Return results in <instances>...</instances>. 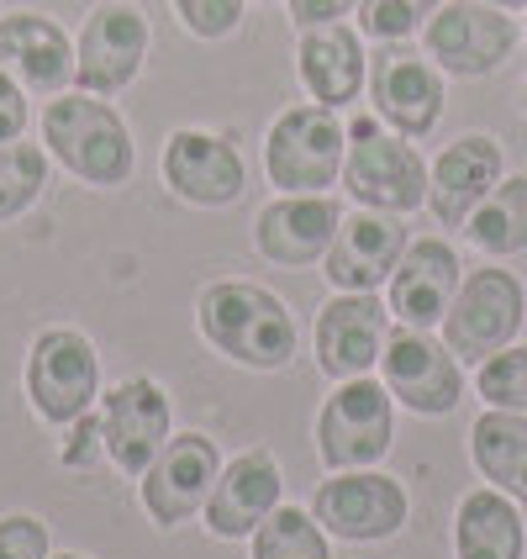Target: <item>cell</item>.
Listing matches in <instances>:
<instances>
[{
	"label": "cell",
	"instance_id": "cell-14",
	"mask_svg": "<svg viewBox=\"0 0 527 559\" xmlns=\"http://www.w3.org/2000/svg\"><path fill=\"white\" fill-rule=\"evenodd\" d=\"M391 338V307L374 290H343L316 311V370L327 380H359L380 365Z\"/></svg>",
	"mask_w": 527,
	"mask_h": 559
},
{
	"label": "cell",
	"instance_id": "cell-9",
	"mask_svg": "<svg viewBox=\"0 0 527 559\" xmlns=\"http://www.w3.org/2000/svg\"><path fill=\"white\" fill-rule=\"evenodd\" d=\"M396 438V417H391V391L374 385L370 374L343 380L327 396L322 417H316V454L327 469H370L385 460Z\"/></svg>",
	"mask_w": 527,
	"mask_h": 559
},
{
	"label": "cell",
	"instance_id": "cell-1",
	"mask_svg": "<svg viewBox=\"0 0 527 559\" xmlns=\"http://www.w3.org/2000/svg\"><path fill=\"white\" fill-rule=\"evenodd\" d=\"M43 148L95 190H122L137 169V143L127 117L91 91H59L43 106Z\"/></svg>",
	"mask_w": 527,
	"mask_h": 559
},
{
	"label": "cell",
	"instance_id": "cell-16",
	"mask_svg": "<svg viewBox=\"0 0 527 559\" xmlns=\"http://www.w3.org/2000/svg\"><path fill=\"white\" fill-rule=\"evenodd\" d=\"M217 475H221V460H217V443L212 438L175 433L158 449L154 465L143 469V507H148V518H154L158 528L190 523L206 507Z\"/></svg>",
	"mask_w": 527,
	"mask_h": 559
},
{
	"label": "cell",
	"instance_id": "cell-11",
	"mask_svg": "<svg viewBox=\"0 0 527 559\" xmlns=\"http://www.w3.org/2000/svg\"><path fill=\"white\" fill-rule=\"evenodd\" d=\"M27 396L43 412V423H53V428H69L74 417H85L100 396L95 343L74 328H43L27 354Z\"/></svg>",
	"mask_w": 527,
	"mask_h": 559
},
{
	"label": "cell",
	"instance_id": "cell-7",
	"mask_svg": "<svg viewBox=\"0 0 527 559\" xmlns=\"http://www.w3.org/2000/svg\"><path fill=\"white\" fill-rule=\"evenodd\" d=\"M154 27L143 16V5L132 0H100L85 27L74 37V91L91 95H122L148 59Z\"/></svg>",
	"mask_w": 527,
	"mask_h": 559
},
{
	"label": "cell",
	"instance_id": "cell-36",
	"mask_svg": "<svg viewBox=\"0 0 527 559\" xmlns=\"http://www.w3.org/2000/svg\"><path fill=\"white\" fill-rule=\"evenodd\" d=\"M486 5H501V11H527V0H486Z\"/></svg>",
	"mask_w": 527,
	"mask_h": 559
},
{
	"label": "cell",
	"instance_id": "cell-30",
	"mask_svg": "<svg viewBox=\"0 0 527 559\" xmlns=\"http://www.w3.org/2000/svg\"><path fill=\"white\" fill-rule=\"evenodd\" d=\"M475 391L486 406L501 412H527V343H506L501 354H491L480 370H475Z\"/></svg>",
	"mask_w": 527,
	"mask_h": 559
},
{
	"label": "cell",
	"instance_id": "cell-6",
	"mask_svg": "<svg viewBox=\"0 0 527 559\" xmlns=\"http://www.w3.org/2000/svg\"><path fill=\"white\" fill-rule=\"evenodd\" d=\"M517 22L486 0H443L422 27V53L454 80H486L517 48Z\"/></svg>",
	"mask_w": 527,
	"mask_h": 559
},
{
	"label": "cell",
	"instance_id": "cell-26",
	"mask_svg": "<svg viewBox=\"0 0 527 559\" xmlns=\"http://www.w3.org/2000/svg\"><path fill=\"white\" fill-rule=\"evenodd\" d=\"M469 243L491 259L527 249V175H501V186L469 212Z\"/></svg>",
	"mask_w": 527,
	"mask_h": 559
},
{
	"label": "cell",
	"instance_id": "cell-25",
	"mask_svg": "<svg viewBox=\"0 0 527 559\" xmlns=\"http://www.w3.org/2000/svg\"><path fill=\"white\" fill-rule=\"evenodd\" d=\"M469 454H475V469L496 491H506L517 507H527V412L486 406L469 428Z\"/></svg>",
	"mask_w": 527,
	"mask_h": 559
},
{
	"label": "cell",
	"instance_id": "cell-35",
	"mask_svg": "<svg viewBox=\"0 0 527 559\" xmlns=\"http://www.w3.org/2000/svg\"><path fill=\"white\" fill-rule=\"evenodd\" d=\"M285 11H290V22L307 32V27H327V22H343V16H354L359 11V0H285Z\"/></svg>",
	"mask_w": 527,
	"mask_h": 559
},
{
	"label": "cell",
	"instance_id": "cell-3",
	"mask_svg": "<svg viewBox=\"0 0 527 559\" xmlns=\"http://www.w3.org/2000/svg\"><path fill=\"white\" fill-rule=\"evenodd\" d=\"M343 190L370 206L406 217L417 206H428V164L417 154V143L402 132H385L380 117H354L348 122V154H343Z\"/></svg>",
	"mask_w": 527,
	"mask_h": 559
},
{
	"label": "cell",
	"instance_id": "cell-29",
	"mask_svg": "<svg viewBox=\"0 0 527 559\" xmlns=\"http://www.w3.org/2000/svg\"><path fill=\"white\" fill-rule=\"evenodd\" d=\"M443 0H359V32L370 43H411L417 32L433 22Z\"/></svg>",
	"mask_w": 527,
	"mask_h": 559
},
{
	"label": "cell",
	"instance_id": "cell-20",
	"mask_svg": "<svg viewBox=\"0 0 527 559\" xmlns=\"http://www.w3.org/2000/svg\"><path fill=\"white\" fill-rule=\"evenodd\" d=\"M296 74L316 106H354L370 85V53H364V32L348 22L307 27L296 43Z\"/></svg>",
	"mask_w": 527,
	"mask_h": 559
},
{
	"label": "cell",
	"instance_id": "cell-38",
	"mask_svg": "<svg viewBox=\"0 0 527 559\" xmlns=\"http://www.w3.org/2000/svg\"><path fill=\"white\" fill-rule=\"evenodd\" d=\"M523 117H527V80H523Z\"/></svg>",
	"mask_w": 527,
	"mask_h": 559
},
{
	"label": "cell",
	"instance_id": "cell-37",
	"mask_svg": "<svg viewBox=\"0 0 527 559\" xmlns=\"http://www.w3.org/2000/svg\"><path fill=\"white\" fill-rule=\"evenodd\" d=\"M48 559H85V555H48Z\"/></svg>",
	"mask_w": 527,
	"mask_h": 559
},
{
	"label": "cell",
	"instance_id": "cell-33",
	"mask_svg": "<svg viewBox=\"0 0 527 559\" xmlns=\"http://www.w3.org/2000/svg\"><path fill=\"white\" fill-rule=\"evenodd\" d=\"M59 460L63 465H74V469H91L95 460H106V443H100V417H74L69 423V438H63V449H59Z\"/></svg>",
	"mask_w": 527,
	"mask_h": 559
},
{
	"label": "cell",
	"instance_id": "cell-13",
	"mask_svg": "<svg viewBox=\"0 0 527 559\" xmlns=\"http://www.w3.org/2000/svg\"><path fill=\"white\" fill-rule=\"evenodd\" d=\"M406 512H411L406 486L380 469H338L311 497V518L322 523L327 538H343V544H380L402 533Z\"/></svg>",
	"mask_w": 527,
	"mask_h": 559
},
{
	"label": "cell",
	"instance_id": "cell-31",
	"mask_svg": "<svg viewBox=\"0 0 527 559\" xmlns=\"http://www.w3.org/2000/svg\"><path fill=\"white\" fill-rule=\"evenodd\" d=\"M243 5H249V0H175V16H180V27H185L190 37H201V43H221V37H232V32H238Z\"/></svg>",
	"mask_w": 527,
	"mask_h": 559
},
{
	"label": "cell",
	"instance_id": "cell-34",
	"mask_svg": "<svg viewBox=\"0 0 527 559\" xmlns=\"http://www.w3.org/2000/svg\"><path fill=\"white\" fill-rule=\"evenodd\" d=\"M27 132V91L16 85V74L0 63V143H16Z\"/></svg>",
	"mask_w": 527,
	"mask_h": 559
},
{
	"label": "cell",
	"instance_id": "cell-40",
	"mask_svg": "<svg viewBox=\"0 0 527 559\" xmlns=\"http://www.w3.org/2000/svg\"><path fill=\"white\" fill-rule=\"evenodd\" d=\"M523 37H527V27H523Z\"/></svg>",
	"mask_w": 527,
	"mask_h": 559
},
{
	"label": "cell",
	"instance_id": "cell-10",
	"mask_svg": "<svg viewBox=\"0 0 527 559\" xmlns=\"http://www.w3.org/2000/svg\"><path fill=\"white\" fill-rule=\"evenodd\" d=\"M380 385L417 417H448L465 402V370L454 348L433 338L428 328H391L380 354Z\"/></svg>",
	"mask_w": 527,
	"mask_h": 559
},
{
	"label": "cell",
	"instance_id": "cell-18",
	"mask_svg": "<svg viewBox=\"0 0 527 559\" xmlns=\"http://www.w3.org/2000/svg\"><path fill=\"white\" fill-rule=\"evenodd\" d=\"M406 243L411 238H406L402 217L359 206L354 217L338 222V238H333V249L322 259V275L338 290H380V285H391Z\"/></svg>",
	"mask_w": 527,
	"mask_h": 559
},
{
	"label": "cell",
	"instance_id": "cell-28",
	"mask_svg": "<svg viewBox=\"0 0 527 559\" xmlns=\"http://www.w3.org/2000/svg\"><path fill=\"white\" fill-rule=\"evenodd\" d=\"M253 559H333L322 523L301 507H275L253 528Z\"/></svg>",
	"mask_w": 527,
	"mask_h": 559
},
{
	"label": "cell",
	"instance_id": "cell-27",
	"mask_svg": "<svg viewBox=\"0 0 527 559\" xmlns=\"http://www.w3.org/2000/svg\"><path fill=\"white\" fill-rule=\"evenodd\" d=\"M48 190V148L43 143H0V227L27 217Z\"/></svg>",
	"mask_w": 527,
	"mask_h": 559
},
{
	"label": "cell",
	"instance_id": "cell-19",
	"mask_svg": "<svg viewBox=\"0 0 527 559\" xmlns=\"http://www.w3.org/2000/svg\"><path fill=\"white\" fill-rule=\"evenodd\" d=\"M506 175V154L491 132H465L454 138L428 169V206L443 227H465L469 212L501 186Z\"/></svg>",
	"mask_w": 527,
	"mask_h": 559
},
{
	"label": "cell",
	"instance_id": "cell-8",
	"mask_svg": "<svg viewBox=\"0 0 527 559\" xmlns=\"http://www.w3.org/2000/svg\"><path fill=\"white\" fill-rule=\"evenodd\" d=\"M370 106L391 132H402L411 143L428 138L448 106L443 69L411 43H380L370 53Z\"/></svg>",
	"mask_w": 527,
	"mask_h": 559
},
{
	"label": "cell",
	"instance_id": "cell-15",
	"mask_svg": "<svg viewBox=\"0 0 527 559\" xmlns=\"http://www.w3.org/2000/svg\"><path fill=\"white\" fill-rule=\"evenodd\" d=\"M169 438H175L169 433V396H164L158 380L132 374L100 396V443H106V460L117 469L143 475Z\"/></svg>",
	"mask_w": 527,
	"mask_h": 559
},
{
	"label": "cell",
	"instance_id": "cell-4",
	"mask_svg": "<svg viewBox=\"0 0 527 559\" xmlns=\"http://www.w3.org/2000/svg\"><path fill=\"white\" fill-rule=\"evenodd\" d=\"M348 154V122L333 106H290L264 132V175L279 195H327Z\"/></svg>",
	"mask_w": 527,
	"mask_h": 559
},
{
	"label": "cell",
	"instance_id": "cell-2",
	"mask_svg": "<svg viewBox=\"0 0 527 559\" xmlns=\"http://www.w3.org/2000/svg\"><path fill=\"white\" fill-rule=\"evenodd\" d=\"M195 322H201V338L212 343L221 359L243 365V370H285L296 359L290 307L264 285H249V280L206 285Z\"/></svg>",
	"mask_w": 527,
	"mask_h": 559
},
{
	"label": "cell",
	"instance_id": "cell-32",
	"mask_svg": "<svg viewBox=\"0 0 527 559\" xmlns=\"http://www.w3.org/2000/svg\"><path fill=\"white\" fill-rule=\"evenodd\" d=\"M0 559H48V523L32 512L0 518Z\"/></svg>",
	"mask_w": 527,
	"mask_h": 559
},
{
	"label": "cell",
	"instance_id": "cell-17",
	"mask_svg": "<svg viewBox=\"0 0 527 559\" xmlns=\"http://www.w3.org/2000/svg\"><path fill=\"white\" fill-rule=\"evenodd\" d=\"M338 201L333 195H275L253 217V249L279 270H307L322 264L338 238Z\"/></svg>",
	"mask_w": 527,
	"mask_h": 559
},
{
	"label": "cell",
	"instance_id": "cell-12",
	"mask_svg": "<svg viewBox=\"0 0 527 559\" xmlns=\"http://www.w3.org/2000/svg\"><path fill=\"white\" fill-rule=\"evenodd\" d=\"M158 175L185 206H201V212H221L243 201L249 190V164L238 154V143L206 127H175L158 158Z\"/></svg>",
	"mask_w": 527,
	"mask_h": 559
},
{
	"label": "cell",
	"instance_id": "cell-39",
	"mask_svg": "<svg viewBox=\"0 0 527 559\" xmlns=\"http://www.w3.org/2000/svg\"><path fill=\"white\" fill-rule=\"evenodd\" d=\"M253 5H275V0H253Z\"/></svg>",
	"mask_w": 527,
	"mask_h": 559
},
{
	"label": "cell",
	"instance_id": "cell-23",
	"mask_svg": "<svg viewBox=\"0 0 527 559\" xmlns=\"http://www.w3.org/2000/svg\"><path fill=\"white\" fill-rule=\"evenodd\" d=\"M279 497H285L279 465L264 449H249L217 475V486H212L201 512H206V528L217 538H253V528L275 512Z\"/></svg>",
	"mask_w": 527,
	"mask_h": 559
},
{
	"label": "cell",
	"instance_id": "cell-5",
	"mask_svg": "<svg viewBox=\"0 0 527 559\" xmlns=\"http://www.w3.org/2000/svg\"><path fill=\"white\" fill-rule=\"evenodd\" d=\"M523 317H527L523 280L512 270L486 264V270H469L459 280V296H454V307L443 311L438 328H443V343L454 348L459 365H486L491 354H501L506 343L517 338Z\"/></svg>",
	"mask_w": 527,
	"mask_h": 559
},
{
	"label": "cell",
	"instance_id": "cell-21",
	"mask_svg": "<svg viewBox=\"0 0 527 559\" xmlns=\"http://www.w3.org/2000/svg\"><path fill=\"white\" fill-rule=\"evenodd\" d=\"M459 280H465V264H459L454 243H443V238L406 243L402 264L391 275V317L402 328H438L443 311L459 296Z\"/></svg>",
	"mask_w": 527,
	"mask_h": 559
},
{
	"label": "cell",
	"instance_id": "cell-22",
	"mask_svg": "<svg viewBox=\"0 0 527 559\" xmlns=\"http://www.w3.org/2000/svg\"><path fill=\"white\" fill-rule=\"evenodd\" d=\"M0 63L32 95H59L74 85V43L53 16H37V11L0 16Z\"/></svg>",
	"mask_w": 527,
	"mask_h": 559
},
{
	"label": "cell",
	"instance_id": "cell-24",
	"mask_svg": "<svg viewBox=\"0 0 527 559\" xmlns=\"http://www.w3.org/2000/svg\"><path fill=\"white\" fill-rule=\"evenodd\" d=\"M523 512L506 491L486 486L459 501V512H454V555L459 559H523Z\"/></svg>",
	"mask_w": 527,
	"mask_h": 559
}]
</instances>
